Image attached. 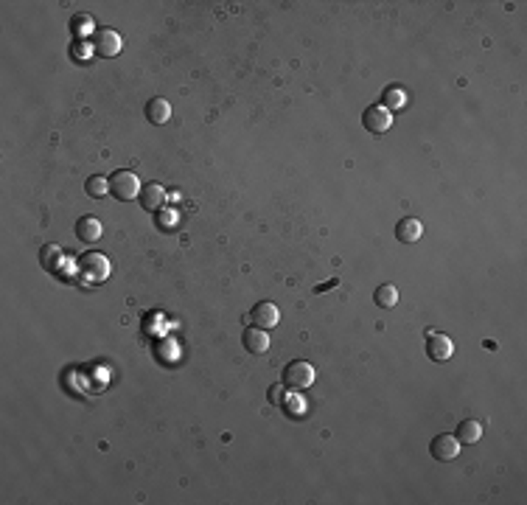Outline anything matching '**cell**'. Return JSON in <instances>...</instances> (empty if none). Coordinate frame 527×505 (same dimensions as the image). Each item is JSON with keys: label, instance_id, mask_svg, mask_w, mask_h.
Listing matches in <instances>:
<instances>
[{"label": "cell", "instance_id": "3", "mask_svg": "<svg viewBox=\"0 0 527 505\" xmlns=\"http://www.w3.org/2000/svg\"><path fill=\"white\" fill-rule=\"evenodd\" d=\"M141 180H138V174L135 171H129V169H118V171H113V177H110V194L116 196V199H121V202H129V199H135L138 194H141Z\"/></svg>", "mask_w": 527, "mask_h": 505}, {"label": "cell", "instance_id": "10", "mask_svg": "<svg viewBox=\"0 0 527 505\" xmlns=\"http://www.w3.org/2000/svg\"><path fill=\"white\" fill-rule=\"evenodd\" d=\"M420 236H424V225H420V219H412V217L398 219V225H395V239L398 242L415 244V242H420Z\"/></svg>", "mask_w": 527, "mask_h": 505}, {"label": "cell", "instance_id": "8", "mask_svg": "<svg viewBox=\"0 0 527 505\" xmlns=\"http://www.w3.org/2000/svg\"><path fill=\"white\" fill-rule=\"evenodd\" d=\"M250 320H253V326H258V329L269 332V329H275V326H278V320H281V312H278V306H275V303H269V300H261V303H255V306H253V312H250Z\"/></svg>", "mask_w": 527, "mask_h": 505}, {"label": "cell", "instance_id": "15", "mask_svg": "<svg viewBox=\"0 0 527 505\" xmlns=\"http://www.w3.org/2000/svg\"><path fill=\"white\" fill-rule=\"evenodd\" d=\"M146 118L152 124H166L171 118V104L166 98H152L149 104H146Z\"/></svg>", "mask_w": 527, "mask_h": 505}, {"label": "cell", "instance_id": "12", "mask_svg": "<svg viewBox=\"0 0 527 505\" xmlns=\"http://www.w3.org/2000/svg\"><path fill=\"white\" fill-rule=\"evenodd\" d=\"M40 264L48 272H62V267H65V250L56 247V244H45L40 250Z\"/></svg>", "mask_w": 527, "mask_h": 505}, {"label": "cell", "instance_id": "14", "mask_svg": "<svg viewBox=\"0 0 527 505\" xmlns=\"http://www.w3.org/2000/svg\"><path fill=\"white\" fill-rule=\"evenodd\" d=\"M460 444H477L480 438H482V424L480 421H474V419H466V421H460L457 424V435H455Z\"/></svg>", "mask_w": 527, "mask_h": 505}, {"label": "cell", "instance_id": "16", "mask_svg": "<svg viewBox=\"0 0 527 505\" xmlns=\"http://www.w3.org/2000/svg\"><path fill=\"white\" fill-rule=\"evenodd\" d=\"M382 101L387 110H401L407 104V90L401 84H390L384 93H382Z\"/></svg>", "mask_w": 527, "mask_h": 505}, {"label": "cell", "instance_id": "19", "mask_svg": "<svg viewBox=\"0 0 527 505\" xmlns=\"http://www.w3.org/2000/svg\"><path fill=\"white\" fill-rule=\"evenodd\" d=\"M70 31H73L76 40H84L87 34H95V31H93V17H90V15H76V17L70 20Z\"/></svg>", "mask_w": 527, "mask_h": 505}, {"label": "cell", "instance_id": "20", "mask_svg": "<svg viewBox=\"0 0 527 505\" xmlns=\"http://www.w3.org/2000/svg\"><path fill=\"white\" fill-rule=\"evenodd\" d=\"M267 401L272 404V407H286V401H289V396H286V384H283V382H281V384H272L269 393H267Z\"/></svg>", "mask_w": 527, "mask_h": 505}, {"label": "cell", "instance_id": "17", "mask_svg": "<svg viewBox=\"0 0 527 505\" xmlns=\"http://www.w3.org/2000/svg\"><path fill=\"white\" fill-rule=\"evenodd\" d=\"M373 300H376V306H382V309H393L398 303V289L393 283H382V286H376Z\"/></svg>", "mask_w": 527, "mask_h": 505}, {"label": "cell", "instance_id": "21", "mask_svg": "<svg viewBox=\"0 0 527 505\" xmlns=\"http://www.w3.org/2000/svg\"><path fill=\"white\" fill-rule=\"evenodd\" d=\"M177 222H180L177 211H157V228L160 231H174Z\"/></svg>", "mask_w": 527, "mask_h": 505}, {"label": "cell", "instance_id": "6", "mask_svg": "<svg viewBox=\"0 0 527 505\" xmlns=\"http://www.w3.org/2000/svg\"><path fill=\"white\" fill-rule=\"evenodd\" d=\"M427 354H430L432 362H446V359H452V354H455V343H452V337H446V334H435V332H427Z\"/></svg>", "mask_w": 527, "mask_h": 505}, {"label": "cell", "instance_id": "7", "mask_svg": "<svg viewBox=\"0 0 527 505\" xmlns=\"http://www.w3.org/2000/svg\"><path fill=\"white\" fill-rule=\"evenodd\" d=\"M430 455L435 458V460H455L457 455H460V441L455 438V435H446V433H441V435H435L432 438V444H430Z\"/></svg>", "mask_w": 527, "mask_h": 505}, {"label": "cell", "instance_id": "11", "mask_svg": "<svg viewBox=\"0 0 527 505\" xmlns=\"http://www.w3.org/2000/svg\"><path fill=\"white\" fill-rule=\"evenodd\" d=\"M242 343H244V348H247L250 354H267V351H269V337H267V332L258 329V326L244 329Z\"/></svg>", "mask_w": 527, "mask_h": 505}, {"label": "cell", "instance_id": "13", "mask_svg": "<svg viewBox=\"0 0 527 505\" xmlns=\"http://www.w3.org/2000/svg\"><path fill=\"white\" fill-rule=\"evenodd\" d=\"M101 222L95 219V217H81L79 222H76V236L81 239V242H98L101 239Z\"/></svg>", "mask_w": 527, "mask_h": 505}, {"label": "cell", "instance_id": "2", "mask_svg": "<svg viewBox=\"0 0 527 505\" xmlns=\"http://www.w3.org/2000/svg\"><path fill=\"white\" fill-rule=\"evenodd\" d=\"M76 267H79V272H81L87 281H93V283H98V281H107V278H110V272H113L110 258L104 256V253H98V250L84 253V256L76 261Z\"/></svg>", "mask_w": 527, "mask_h": 505}, {"label": "cell", "instance_id": "22", "mask_svg": "<svg viewBox=\"0 0 527 505\" xmlns=\"http://www.w3.org/2000/svg\"><path fill=\"white\" fill-rule=\"evenodd\" d=\"M340 283V278H331V281H326V283H320L317 289H314V292H326V289H331V286H337Z\"/></svg>", "mask_w": 527, "mask_h": 505}, {"label": "cell", "instance_id": "9", "mask_svg": "<svg viewBox=\"0 0 527 505\" xmlns=\"http://www.w3.org/2000/svg\"><path fill=\"white\" fill-rule=\"evenodd\" d=\"M138 199H141V208H143V211H149V214L155 211V214H157V211L163 208V202H166L168 196H166V188H163L160 182H149V185H143V188H141Z\"/></svg>", "mask_w": 527, "mask_h": 505}, {"label": "cell", "instance_id": "18", "mask_svg": "<svg viewBox=\"0 0 527 505\" xmlns=\"http://www.w3.org/2000/svg\"><path fill=\"white\" fill-rule=\"evenodd\" d=\"M84 191H87L93 199H104V196L110 194V180H107V177H101V174H93V177H87Z\"/></svg>", "mask_w": 527, "mask_h": 505}, {"label": "cell", "instance_id": "1", "mask_svg": "<svg viewBox=\"0 0 527 505\" xmlns=\"http://www.w3.org/2000/svg\"><path fill=\"white\" fill-rule=\"evenodd\" d=\"M283 384L286 390H294V393H303L314 384V365L306 362V359H294L283 368Z\"/></svg>", "mask_w": 527, "mask_h": 505}, {"label": "cell", "instance_id": "4", "mask_svg": "<svg viewBox=\"0 0 527 505\" xmlns=\"http://www.w3.org/2000/svg\"><path fill=\"white\" fill-rule=\"evenodd\" d=\"M362 124L370 135H384L390 127H393V113L384 107V104H370L365 113H362Z\"/></svg>", "mask_w": 527, "mask_h": 505}, {"label": "cell", "instance_id": "5", "mask_svg": "<svg viewBox=\"0 0 527 505\" xmlns=\"http://www.w3.org/2000/svg\"><path fill=\"white\" fill-rule=\"evenodd\" d=\"M93 51L98 56H118L121 54V37L113 29H95V34H93Z\"/></svg>", "mask_w": 527, "mask_h": 505}]
</instances>
